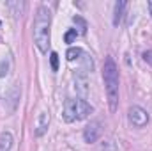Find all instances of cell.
I'll use <instances>...</instances> for the list:
<instances>
[{"label": "cell", "instance_id": "obj_8", "mask_svg": "<svg viewBox=\"0 0 152 151\" xmlns=\"http://www.w3.org/2000/svg\"><path fill=\"white\" fill-rule=\"evenodd\" d=\"M127 9V2H124V0H118L117 4H115V11H113V25L115 27H118L120 23H122V18H124V11Z\"/></svg>", "mask_w": 152, "mask_h": 151}, {"label": "cell", "instance_id": "obj_10", "mask_svg": "<svg viewBox=\"0 0 152 151\" xmlns=\"http://www.w3.org/2000/svg\"><path fill=\"white\" fill-rule=\"evenodd\" d=\"M85 52L81 50V48H69L67 50V53H66V57H67V61H76V59H81V55H83Z\"/></svg>", "mask_w": 152, "mask_h": 151}, {"label": "cell", "instance_id": "obj_3", "mask_svg": "<svg viewBox=\"0 0 152 151\" xmlns=\"http://www.w3.org/2000/svg\"><path fill=\"white\" fill-rule=\"evenodd\" d=\"M92 107L81 100V98H69L64 103V121L66 123H73V121H81L85 117H88V114H92Z\"/></svg>", "mask_w": 152, "mask_h": 151}, {"label": "cell", "instance_id": "obj_7", "mask_svg": "<svg viewBox=\"0 0 152 151\" xmlns=\"http://www.w3.org/2000/svg\"><path fill=\"white\" fill-rule=\"evenodd\" d=\"M48 126H50V114L41 112L39 117H37V124H36V135H37V137H42V135L46 133Z\"/></svg>", "mask_w": 152, "mask_h": 151}, {"label": "cell", "instance_id": "obj_11", "mask_svg": "<svg viewBox=\"0 0 152 151\" xmlns=\"http://www.w3.org/2000/svg\"><path fill=\"white\" fill-rule=\"evenodd\" d=\"M73 21L78 23V27H80V29H78V34H87V23H85L80 16H75V18H73Z\"/></svg>", "mask_w": 152, "mask_h": 151}, {"label": "cell", "instance_id": "obj_1", "mask_svg": "<svg viewBox=\"0 0 152 151\" xmlns=\"http://www.w3.org/2000/svg\"><path fill=\"white\" fill-rule=\"evenodd\" d=\"M50 25H51V13L46 5H41L37 9L36 20H34V43L41 53H48L50 46Z\"/></svg>", "mask_w": 152, "mask_h": 151}, {"label": "cell", "instance_id": "obj_5", "mask_svg": "<svg viewBox=\"0 0 152 151\" xmlns=\"http://www.w3.org/2000/svg\"><path fill=\"white\" fill-rule=\"evenodd\" d=\"M101 133H103L101 121H90V123L85 126V130H83V139H85V142L92 144V142H96V141L101 137Z\"/></svg>", "mask_w": 152, "mask_h": 151}, {"label": "cell", "instance_id": "obj_15", "mask_svg": "<svg viewBox=\"0 0 152 151\" xmlns=\"http://www.w3.org/2000/svg\"><path fill=\"white\" fill-rule=\"evenodd\" d=\"M147 5H149V13H151V16H152V0L147 2Z\"/></svg>", "mask_w": 152, "mask_h": 151}, {"label": "cell", "instance_id": "obj_2", "mask_svg": "<svg viewBox=\"0 0 152 151\" xmlns=\"http://www.w3.org/2000/svg\"><path fill=\"white\" fill-rule=\"evenodd\" d=\"M103 80H104V87H106L108 107H110L112 112H115L117 107H118V70H117L113 57H110V55L104 59Z\"/></svg>", "mask_w": 152, "mask_h": 151}, {"label": "cell", "instance_id": "obj_12", "mask_svg": "<svg viewBox=\"0 0 152 151\" xmlns=\"http://www.w3.org/2000/svg\"><path fill=\"white\" fill-rule=\"evenodd\" d=\"M50 61H51V70L57 71L58 70V55H57V52H51L50 53Z\"/></svg>", "mask_w": 152, "mask_h": 151}, {"label": "cell", "instance_id": "obj_14", "mask_svg": "<svg viewBox=\"0 0 152 151\" xmlns=\"http://www.w3.org/2000/svg\"><path fill=\"white\" fill-rule=\"evenodd\" d=\"M143 61H145V62H149V64H152V50H149V52H145V53H143Z\"/></svg>", "mask_w": 152, "mask_h": 151}, {"label": "cell", "instance_id": "obj_6", "mask_svg": "<svg viewBox=\"0 0 152 151\" xmlns=\"http://www.w3.org/2000/svg\"><path fill=\"white\" fill-rule=\"evenodd\" d=\"M88 78H87V71L85 70H80L75 73V87L78 91V94L81 96V100H85L87 93H88Z\"/></svg>", "mask_w": 152, "mask_h": 151}, {"label": "cell", "instance_id": "obj_13", "mask_svg": "<svg viewBox=\"0 0 152 151\" xmlns=\"http://www.w3.org/2000/svg\"><path fill=\"white\" fill-rule=\"evenodd\" d=\"M76 36H78L76 29H71V30H67V32H66V36H64V41H66V43H73V41L76 39Z\"/></svg>", "mask_w": 152, "mask_h": 151}, {"label": "cell", "instance_id": "obj_9", "mask_svg": "<svg viewBox=\"0 0 152 151\" xmlns=\"http://www.w3.org/2000/svg\"><path fill=\"white\" fill-rule=\"evenodd\" d=\"M12 142H14V139H12L11 132H2L0 133V151H9L12 148Z\"/></svg>", "mask_w": 152, "mask_h": 151}, {"label": "cell", "instance_id": "obj_4", "mask_svg": "<svg viewBox=\"0 0 152 151\" xmlns=\"http://www.w3.org/2000/svg\"><path fill=\"white\" fill-rule=\"evenodd\" d=\"M127 115H129V123H131L134 128H143V126H147V123H149V119H151L149 112H147L145 109L138 107V105L131 107L129 112H127Z\"/></svg>", "mask_w": 152, "mask_h": 151}]
</instances>
